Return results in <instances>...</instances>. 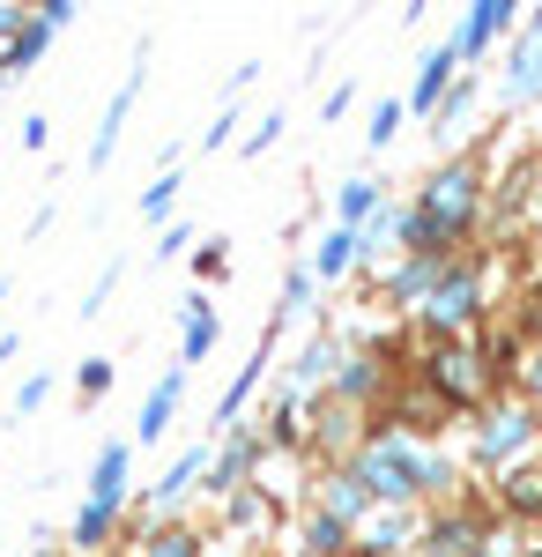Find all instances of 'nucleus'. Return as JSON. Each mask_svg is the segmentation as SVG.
Wrapping results in <instances>:
<instances>
[{"instance_id": "nucleus-2", "label": "nucleus", "mask_w": 542, "mask_h": 557, "mask_svg": "<svg viewBox=\"0 0 542 557\" xmlns=\"http://www.w3.org/2000/svg\"><path fill=\"white\" fill-rule=\"evenodd\" d=\"M178 386H186V372H164V380H157V394H149V409H141V438H157V431H164L171 401H178Z\"/></svg>"}, {"instance_id": "nucleus-8", "label": "nucleus", "mask_w": 542, "mask_h": 557, "mask_svg": "<svg viewBox=\"0 0 542 557\" xmlns=\"http://www.w3.org/2000/svg\"><path fill=\"white\" fill-rule=\"evenodd\" d=\"M157 557H194V543H186V535H164V543H157Z\"/></svg>"}, {"instance_id": "nucleus-1", "label": "nucleus", "mask_w": 542, "mask_h": 557, "mask_svg": "<svg viewBox=\"0 0 542 557\" xmlns=\"http://www.w3.org/2000/svg\"><path fill=\"white\" fill-rule=\"evenodd\" d=\"M120 491H126V446H104L97 454V491H89V506H83V543H97L104 535V520H112V506H120Z\"/></svg>"}, {"instance_id": "nucleus-4", "label": "nucleus", "mask_w": 542, "mask_h": 557, "mask_svg": "<svg viewBox=\"0 0 542 557\" xmlns=\"http://www.w3.org/2000/svg\"><path fill=\"white\" fill-rule=\"evenodd\" d=\"M342 215H349V223H357V215H372V186H365V178L342 194Z\"/></svg>"}, {"instance_id": "nucleus-6", "label": "nucleus", "mask_w": 542, "mask_h": 557, "mask_svg": "<svg viewBox=\"0 0 542 557\" xmlns=\"http://www.w3.org/2000/svg\"><path fill=\"white\" fill-rule=\"evenodd\" d=\"M171 186H178V178H157V186L141 194V209H149V215H164V209H171Z\"/></svg>"}, {"instance_id": "nucleus-5", "label": "nucleus", "mask_w": 542, "mask_h": 557, "mask_svg": "<svg viewBox=\"0 0 542 557\" xmlns=\"http://www.w3.org/2000/svg\"><path fill=\"white\" fill-rule=\"evenodd\" d=\"M305 298H312V275H297V268H291V283H283V312H297Z\"/></svg>"}, {"instance_id": "nucleus-3", "label": "nucleus", "mask_w": 542, "mask_h": 557, "mask_svg": "<svg viewBox=\"0 0 542 557\" xmlns=\"http://www.w3.org/2000/svg\"><path fill=\"white\" fill-rule=\"evenodd\" d=\"M349 246H357V238H349V231H334L328 246H320V275H334V268H342V260H349Z\"/></svg>"}, {"instance_id": "nucleus-7", "label": "nucleus", "mask_w": 542, "mask_h": 557, "mask_svg": "<svg viewBox=\"0 0 542 557\" xmlns=\"http://www.w3.org/2000/svg\"><path fill=\"white\" fill-rule=\"evenodd\" d=\"M104 380H112V364H104V357H89V364H83V394H104Z\"/></svg>"}]
</instances>
